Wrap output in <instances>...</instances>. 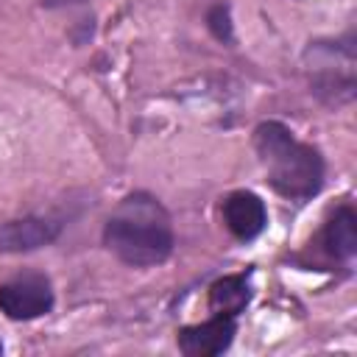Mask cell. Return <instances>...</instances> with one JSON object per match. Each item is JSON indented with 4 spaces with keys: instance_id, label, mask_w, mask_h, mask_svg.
<instances>
[{
    "instance_id": "obj_6",
    "label": "cell",
    "mask_w": 357,
    "mask_h": 357,
    "mask_svg": "<svg viewBox=\"0 0 357 357\" xmlns=\"http://www.w3.org/2000/svg\"><path fill=\"white\" fill-rule=\"evenodd\" d=\"M59 231H61V223L45 215H28L20 220H8V223H0V251L3 254L36 251L53 243Z\"/></svg>"
},
{
    "instance_id": "obj_3",
    "label": "cell",
    "mask_w": 357,
    "mask_h": 357,
    "mask_svg": "<svg viewBox=\"0 0 357 357\" xmlns=\"http://www.w3.org/2000/svg\"><path fill=\"white\" fill-rule=\"evenodd\" d=\"M53 284L45 273L28 271L0 284V312L11 321H33L53 310Z\"/></svg>"
},
{
    "instance_id": "obj_7",
    "label": "cell",
    "mask_w": 357,
    "mask_h": 357,
    "mask_svg": "<svg viewBox=\"0 0 357 357\" xmlns=\"http://www.w3.org/2000/svg\"><path fill=\"white\" fill-rule=\"evenodd\" d=\"M321 240H324V248L329 257L343 259V262L354 257V251H357V215L349 204L335 209V215L326 220V226L321 231Z\"/></svg>"
},
{
    "instance_id": "obj_10",
    "label": "cell",
    "mask_w": 357,
    "mask_h": 357,
    "mask_svg": "<svg viewBox=\"0 0 357 357\" xmlns=\"http://www.w3.org/2000/svg\"><path fill=\"white\" fill-rule=\"evenodd\" d=\"M45 8H64V6H75V3H84V0H39Z\"/></svg>"
},
{
    "instance_id": "obj_4",
    "label": "cell",
    "mask_w": 357,
    "mask_h": 357,
    "mask_svg": "<svg viewBox=\"0 0 357 357\" xmlns=\"http://www.w3.org/2000/svg\"><path fill=\"white\" fill-rule=\"evenodd\" d=\"M237 332V318L234 315H212L204 324L195 326H184L178 332V349L187 357H215L223 354Z\"/></svg>"
},
{
    "instance_id": "obj_9",
    "label": "cell",
    "mask_w": 357,
    "mask_h": 357,
    "mask_svg": "<svg viewBox=\"0 0 357 357\" xmlns=\"http://www.w3.org/2000/svg\"><path fill=\"white\" fill-rule=\"evenodd\" d=\"M206 25H209V31H212V36L218 42H231L234 28H231V11H229L226 3H215L206 11Z\"/></svg>"
},
{
    "instance_id": "obj_11",
    "label": "cell",
    "mask_w": 357,
    "mask_h": 357,
    "mask_svg": "<svg viewBox=\"0 0 357 357\" xmlns=\"http://www.w3.org/2000/svg\"><path fill=\"white\" fill-rule=\"evenodd\" d=\"M0 354H3V343H0Z\"/></svg>"
},
{
    "instance_id": "obj_8",
    "label": "cell",
    "mask_w": 357,
    "mask_h": 357,
    "mask_svg": "<svg viewBox=\"0 0 357 357\" xmlns=\"http://www.w3.org/2000/svg\"><path fill=\"white\" fill-rule=\"evenodd\" d=\"M251 301V284L245 273H229L209 287V310L218 315H240Z\"/></svg>"
},
{
    "instance_id": "obj_2",
    "label": "cell",
    "mask_w": 357,
    "mask_h": 357,
    "mask_svg": "<svg viewBox=\"0 0 357 357\" xmlns=\"http://www.w3.org/2000/svg\"><path fill=\"white\" fill-rule=\"evenodd\" d=\"M254 148L268 173V184L284 198H312L324 184V156L310 142L293 137L279 120H265L254 128Z\"/></svg>"
},
{
    "instance_id": "obj_1",
    "label": "cell",
    "mask_w": 357,
    "mask_h": 357,
    "mask_svg": "<svg viewBox=\"0 0 357 357\" xmlns=\"http://www.w3.org/2000/svg\"><path fill=\"white\" fill-rule=\"evenodd\" d=\"M103 245L131 268H151L173 254V220L151 192H128L103 226Z\"/></svg>"
},
{
    "instance_id": "obj_5",
    "label": "cell",
    "mask_w": 357,
    "mask_h": 357,
    "mask_svg": "<svg viewBox=\"0 0 357 357\" xmlns=\"http://www.w3.org/2000/svg\"><path fill=\"white\" fill-rule=\"evenodd\" d=\"M220 215H223L226 229L243 243L259 237L265 231V226H268L265 201L257 192H248V190H237V192L226 195L223 206H220Z\"/></svg>"
}]
</instances>
